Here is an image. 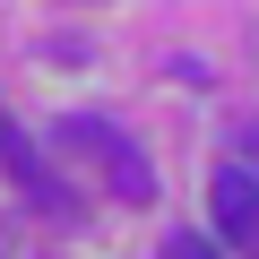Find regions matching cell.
I'll use <instances>...</instances> for the list:
<instances>
[{"label": "cell", "instance_id": "7a4b0ae2", "mask_svg": "<svg viewBox=\"0 0 259 259\" xmlns=\"http://www.w3.org/2000/svg\"><path fill=\"white\" fill-rule=\"evenodd\" d=\"M207 207H216V233L225 242H259V173L250 164H225L207 182Z\"/></svg>", "mask_w": 259, "mask_h": 259}, {"label": "cell", "instance_id": "6da1fadb", "mask_svg": "<svg viewBox=\"0 0 259 259\" xmlns=\"http://www.w3.org/2000/svg\"><path fill=\"white\" fill-rule=\"evenodd\" d=\"M61 139H69V147H87V156L104 164V182H112L130 207H147V199H156V164H147L139 147H130L112 121H95V112H69V121H61Z\"/></svg>", "mask_w": 259, "mask_h": 259}, {"label": "cell", "instance_id": "277c9868", "mask_svg": "<svg viewBox=\"0 0 259 259\" xmlns=\"http://www.w3.org/2000/svg\"><path fill=\"white\" fill-rule=\"evenodd\" d=\"M18 147H26V139H9V121H0V156H18Z\"/></svg>", "mask_w": 259, "mask_h": 259}, {"label": "cell", "instance_id": "3957f363", "mask_svg": "<svg viewBox=\"0 0 259 259\" xmlns=\"http://www.w3.org/2000/svg\"><path fill=\"white\" fill-rule=\"evenodd\" d=\"M164 259H225V250H216L207 233H173V242H164Z\"/></svg>", "mask_w": 259, "mask_h": 259}]
</instances>
